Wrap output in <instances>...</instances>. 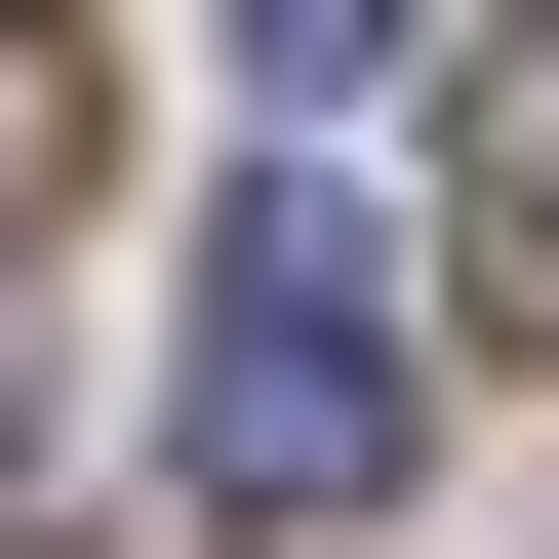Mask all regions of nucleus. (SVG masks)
<instances>
[{"label": "nucleus", "instance_id": "nucleus-1", "mask_svg": "<svg viewBox=\"0 0 559 559\" xmlns=\"http://www.w3.org/2000/svg\"><path fill=\"white\" fill-rule=\"evenodd\" d=\"M160 440H200V520H400V440H440V320H400V240L320 160L200 240V360H160Z\"/></svg>", "mask_w": 559, "mask_h": 559}, {"label": "nucleus", "instance_id": "nucleus-2", "mask_svg": "<svg viewBox=\"0 0 559 559\" xmlns=\"http://www.w3.org/2000/svg\"><path fill=\"white\" fill-rule=\"evenodd\" d=\"M440 280H479V320H559V0L479 40V160H440Z\"/></svg>", "mask_w": 559, "mask_h": 559}, {"label": "nucleus", "instance_id": "nucleus-3", "mask_svg": "<svg viewBox=\"0 0 559 559\" xmlns=\"http://www.w3.org/2000/svg\"><path fill=\"white\" fill-rule=\"evenodd\" d=\"M400 40H440V0H240V81H280V120H360Z\"/></svg>", "mask_w": 559, "mask_h": 559}, {"label": "nucleus", "instance_id": "nucleus-4", "mask_svg": "<svg viewBox=\"0 0 559 559\" xmlns=\"http://www.w3.org/2000/svg\"><path fill=\"white\" fill-rule=\"evenodd\" d=\"M0 40H40V0H0Z\"/></svg>", "mask_w": 559, "mask_h": 559}]
</instances>
